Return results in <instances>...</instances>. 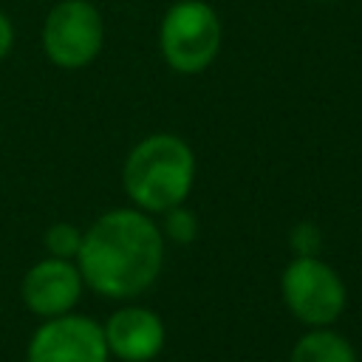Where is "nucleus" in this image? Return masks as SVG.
<instances>
[{
	"instance_id": "f257e3e1",
	"label": "nucleus",
	"mask_w": 362,
	"mask_h": 362,
	"mask_svg": "<svg viewBox=\"0 0 362 362\" xmlns=\"http://www.w3.org/2000/svg\"><path fill=\"white\" fill-rule=\"evenodd\" d=\"M167 240L158 221L136 206L102 212L85 232L76 255L85 288L105 300H136L158 280Z\"/></svg>"
},
{
	"instance_id": "f03ea898",
	"label": "nucleus",
	"mask_w": 362,
	"mask_h": 362,
	"mask_svg": "<svg viewBox=\"0 0 362 362\" xmlns=\"http://www.w3.org/2000/svg\"><path fill=\"white\" fill-rule=\"evenodd\" d=\"M195 184V153L178 133H150L139 139L122 164V187L130 206L161 215L187 204Z\"/></svg>"
},
{
	"instance_id": "7ed1b4c3",
	"label": "nucleus",
	"mask_w": 362,
	"mask_h": 362,
	"mask_svg": "<svg viewBox=\"0 0 362 362\" xmlns=\"http://www.w3.org/2000/svg\"><path fill=\"white\" fill-rule=\"evenodd\" d=\"M223 23L206 0H175L158 20V54L181 76L204 74L221 54Z\"/></svg>"
},
{
	"instance_id": "20e7f679",
	"label": "nucleus",
	"mask_w": 362,
	"mask_h": 362,
	"mask_svg": "<svg viewBox=\"0 0 362 362\" xmlns=\"http://www.w3.org/2000/svg\"><path fill=\"white\" fill-rule=\"evenodd\" d=\"M286 311L305 328L334 325L348 305V286L334 266L317 257H291L280 274Z\"/></svg>"
},
{
	"instance_id": "39448f33",
	"label": "nucleus",
	"mask_w": 362,
	"mask_h": 362,
	"mask_svg": "<svg viewBox=\"0 0 362 362\" xmlns=\"http://www.w3.org/2000/svg\"><path fill=\"white\" fill-rule=\"evenodd\" d=\"M42 54L62 71H82L105 48V20L90 0H59L48 8L40 31Z\"/></svg>"
},
{
	"instance_id": "423d86ee",
	"label": "nucleus",
	"mask_w": 362,
	"mask_h": 362,
	"mask_svg": "<svg viewBox=\"0 0 362 362\" xmlns=\"http://www.w3.org/2000/svg\"><path fill=\"white\" fill-rule=\"evenodd\" d=\"M25 362H110L102 322L76 311L42 320L25 345Z\"/></svg>"
},
{
	"instance_id": "0eeeda50",
	"label": "nucleus",
	"mask_w": 362,
	"mask_h": 362,
	"mask_svg": "<svg viewBox=\"0 0 362 362\" xmlns=\"http://www.w3.org/2000/svg\"><path fill=\"white\" fill-rule=\"evenodd\" d=\"M82 291H85V280L79 274L76 260H62L51 255L31 263L20 280V300L25 311L40 320L76 311Z\"/></svg>"
},
{
	"instance_id": "6e6552de",
	"label": "nucleus",
	"mask_w": 362,
	"mask_h": 362,
	"mask_svg": "<svg viewBox=\"0 0 362 362\" xmlns=\"http://www.w3.org/2000/svg\"><path fill=\"white\" fill-rule=\"evenodd\" d=\"M102 334L110 359L119 362H153L167 345V325L147 305H119L102 322Z\"/></svg>"
},
{
	"instance_id": "1a4fd4ad",
	"label": "nucleus",
	"mask_w": 362,
	"mask_h": 362,
	"mask_svg": "<svg viewBox=\"0 0 362 362\" xmlns=\"http://www.w3.org/2000/svg\"><path fill=\"white\" fill-rule=\"evenodd\" d=\"M288 362H359V356L351 339L328 325V328H305L291 345Z\"/></svg>"
},
{
	"instance_id": "9d476101",
	"label": "nucleus",
	"mask_w": 362,
	"mask_h": 362,
	"mask_svg": "<svg viewBox=\"0 0 362 362\" xmlns=\"http://www.w3.org/2000/svg\"><path fill=\"white\" fill-rule=\"evenodd\" d=\"M158 229L164 235L167 243H175V246H189L195 238H198V218L192 209H187L184 204L167 209L158 215Z\"/></svg>"
},
{
	"instance_id": "9b49d317",
	"label": "nucleus",
	"mask_w": 362,
	"mask_h": 362,
	"mask_svg": "<svg viewBox=\"0 0 362 362\" xmlns=\"http://www.w3.org/2000/svg\"><path fill=\"white\" fill-rule=\"evenodd\" d=\"M82 232L76 223L71 221H57L45 229L42 235V246H45V255L51 257H62V260H76L79 255V246H82Z\"/></svg>"
},
{
	"instance_id": "f8f14e48",
	"label": "nucleus",
	"mask_w": 362,
	"mask_h": 362,
	"mask_svg": "<svg viewBox=\"0 0 362 362\" xmlns=\"http://www.w3.org/2000/svg\"><path fill=\"white\" fill-rule=\"evenodd\" d=\"M288 246L294 257H317L322 249V232L314 221H300L288 232Z\"/></svg>"
},
{
	"instance_id": "ddd939ff",
	"label": "nucleus",
	"mask_w": 362,
	"mask_h": 362,
	"mask_svg": "<svg viewBox=\"0 0 362 362\" xmlns=\"http://www.w3.org/2000/svg\"><path fill=\"white\" fill-rule=\"evenodd\" d=\"M11 48H14V23H11V17H6L0 11V62L8 59Z\"/></svg>"
}]
</instances>
